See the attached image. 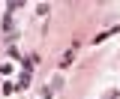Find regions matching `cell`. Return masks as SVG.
<instances>
[{"label":"cell","instance_id":"cell-2","mask_svg":"<svg viewBox=\"0 0 120 99\" xmlns=\"http://www.w3.org/2000/svg\"><path fill=\"white\" fill-rule=\"evenodd\" d=\"M36 63H39V57H36V54H27V57H24V72H30Z\"/></svg>","mask_w":120,"mask_h":99},{"label":"cell","instance_id":"cell-4","mask_svg":"<svg viewBox=\"0 0 120 99\" xmlns=\"http://www.w3.org/2000/svg\"><path fill=\"white\" fill-rule=\"evenodd\" d=\"M21 6H24L21 0H15V3H12V0H9V3H6V9H9V12H15V9H21Z\"/></svg>","mask_w":120,"mask_h":99},{"label":"cell","instance_id":"cell-6","mask_svg":"<svg viewBox=\"0 0 120 99\" xmlns=\"http://www.w3.org/2000/svg\"><path fill=\"white\" fill-rule=\"evenodd\" d=\"M105 99H120V93H111V96H105Z\"/></svg>","mask_w":120,"mask_h":99},{"label":"cell","instance_id":"cell-1","mask_svg":"<svg viewBox=\"0 0 120 99\" xmlns=\"http://www.w3.org/2000/svg\"><path fill=\"white\" fill-rule=\"evenodd\" d=\"M72 63H75V48H69L66 54L60 57V66H72Z\"/></svg>","mask_w":120,"mask_h":99},{"label":"cell","instance_id":"cell-3","mask_svg":"<svg viewBox=\"0 0 120 99\" xmlns=\"http://www.w3.org/2000/svg\"><path fill=\"white\" fill-rule=\"evenodd\" d=\"M63 87V78H51V87H48V93H54V90H60Z\"/></svg>","mask_w":120,"mask_h":99},{"label":"cell","instance_id":"cell-5","mask_svg":"<svg viewBox=\"0 0 120 99\" xmlns=\"http://www.w3.org/2000/svg\"><path fill=\"white\" fill-rule=\"evenodd\" d=\"M48 9H51L48 3H39V6H36V12H39V15H48Z\"/></svg>","mask_w":120,"mask_h":99}]
</instances>
